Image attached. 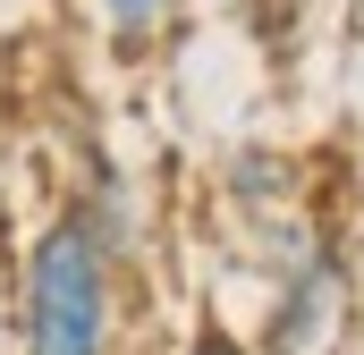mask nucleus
<instances>
[{"label": "nucleus", "mask_w": 364, "mask_h": 355, "mask_svg": "<svg viewBox=\"0 0 364 355\" xmlns=\"http://www.w3.org/2000/svg\"><path fill=\"white\" fill-rule=\"evenodd\" d=\"M119 246L93 220V203H68L43 220L26 288H17V347L26 355H119Z\"/></svg>", "instance_id": "1"}, {"label": "nucleus", "mask_w": 364, "mask_h": 355, "mask_svg": "<svg viewBox=\"0 0 364 355\" xmlns=\"http://www.w3.org/2000/svg\"><path fill=\"white\" fill-rule=\"evenodd\" d=\"M272 237V305H263V339L255 355H322L339 313H348V254L314 229V220H263Z\"/></svg>", "instance_id": "2"}, {"label": "nucleus", "mask_w": 364, "mask_h": 355, "mask_svg": "<svg viewBox=\"0 0 364 355\" xmlns=\"http://www.w3.org/2000/svg\"><path fill=\"white\" fill-rule=\"evenodd\" d=\"M229 195H237V212L263 229V220H279V212L296 203V170H288L279 153H237V161H229Z\"/></svg>", "instance_id": "3"}, {"label": "nucleus", "mask_w": 364, "mask_h": 355, "mask_svg": "<svg viewBox=\"0 0 364 355\" xmlns=\"http://www.w3.org/2000/svg\"><path fill=\"white\" fill-rule=\"evenodd\" d=\"M102 26H110V51L119 60H144L170 26V0H102Z\"/></svg>", "instance_id": "4"}, {"label": "nucleus", "mask_w": 364, "mask_h": 355, "mask_svg": "<svg viewBox=\"0 0 364 355\" xmlns=\"http://www.w3.org/2000/svg\"><path fill=\"white\" fill-rule=\"evenodd\" d=\"M186 355H255V347H246V339H237L229 322H203V330H195V347H186Z\"/></svg>", "instance_id": "5"}, {"label": "nucleus", "mask_w": 364, "mask_h": 355, "mask_svg": "<svg viewBox=\"0 0 364 355\" xmlns=\"http://www.w3.org/2000/svg\"><path fill=\"white\" fill-rule=\"evenodd\" d=\"M0 330H9V305H0Z\"/></svg>", "instance_id": "6"}]
</instances>
